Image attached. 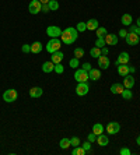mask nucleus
<instances>
[{"instance_id": "nucleus-1", "label": "nucleus", "mask_w": 140, "mask_h": 155, "mask_svg": "<svg viewBox=\"0 0 140 155\" xmlns=\"http://www.w3.org/2000/svg\"><path fill=\"white\" fill-rule=\"evenodd\" d=\"M77 36H79V31L73 27H69V28L63 29V32L60 35V41L66 45H72L73 42H76L77 39Z\"/></svg>"}, {"instance_id": "nucleus-2", "label": "nucleus", "mask_w": 140, "mask_h": 155, "mask_svg": "<svg viewBox=\"0 0 140 155\" xmlns=\"http://www.w3.org/2000/svg\"><path fill=\"white\" fill-rule=\"evenodd\" d=\"M60 46H62V41L59 38H50L48 41V45H46V51L49 53H55V52L60 51Z\"/></svg>"}, {"instance_id": "nucleus-3", "label": "nucleus", "mask_w": 140, "mask_h": 155, "mask_svg": "<svg viewBox=\"0 0 140 155\" xmlns=\"http://www.w3.org/2000/svg\"><path fill=\"white\" fill-rule=\"evenodd\" d=\"M74 78H76L77 83H87V81L90 80V77H88V71H86V70H83V69L76 70Z\"/></svg>"}, {"instance_id": "nucleus-4", "label": "nucleus", "mask_w": 140, "mask_h": 155, "mask_svg": "<svg viewBox=\"0 0 140 155\" xmlns=\"http://www.w3.org/2000/svg\"><path fill=\"white\" fill-rule=\"evenodd\" d=\"M17 98H18V92L15 90H6L3 92V99L6 102H14V101H17Z\"/></svg>"}, {"instance_id": "nucleus-5", "label": "nucleus", "mask_w": 140, "mask_h": 155, "mask_svg": "<svg viewBox=\"0 0 140 155\" xmlns=\"http://www.w3.org/2000/svg\"><path fill=\"white\" fill-rule=\"evenodd\" d=\"M62 32H63V31L56 25H49L46 28V34H48V36H50V38H60Z\"/></svg>"}, {"instance_id": "nucleus-6", "label": "nucleus", "mask_w": 140, "mask_h": 155, "mask_svg": "<svg viewBox=\"0 0 140 155\" xmlns=\"http://www.w3.org/2000/svg\"><path fill=\"white\" fill-rule=\"evenodd\" d=\"M125 39H126V42H128V45H130V46H136V45H139V42H140V36L135 32H128V35H126Z\"/></svg>"}, {"instance_id": "nucleus-7", "label": "nucleus", "mask_w": 140, "mask_h": 155, "mask_svg": "<svg viewBox=\"0 0 140 155\" xmlns=\"http://www.w3.org/2000/svg\"><path fill=\"white\" fill-rule=\"evenodd\" d=\"M88 91H90V87L87 83H79L77 87H76V94L79 95V97H84V95L88 94Z\"/></svg>"}, {"instance_id": "nucleus-8", "label": "nucleus", "mask_w": 140, "mask_h": 155, "mask_svg": "<svg viewBox=\"0 0 140 155\" xmlns=\"http://www.w3.org/2000/svg\"><path fill=\"white\" fill-rule=\"evenodd\" d=\"M41 8H42V3H41L39 0H32L28 6V10L31 14H38V13H41Z\"/></svg>"}, {"instance_id": "nucleus-9", "label": "nucleus", "mask_w": 140, "mask_h": 155, "mask_svg": "<svg viewBox=\"0 0 140 155\" xmlns=\"http://www.w3.org/2000/svg\"><path fill=\"white\" fill-rule=\"evenodd\" d=\"M121 130V124L118 122H109L107 124V133L108 134H118Z\"/></svg>"}, {"instance_id": "nucleus-10", "label": "nucleus", "mask_w": 140, "mask_h": 155, "mask_svg": "<svg viewBox=\"0 0 140 155\" xmlns=\"http://www.w3.org/2000/svg\"><path fill=\"white\" fill-rule=\"evenodd\" d=\"M129 59H130V56H129V53L128 52H122V53H119V56H118V59H116V66H119V64H128L129 63Z\"/></svg>"}, {"instance_id": "nucleus-11", "label": "nucleus", "mask_w": 140, "mask_h": 155, "mask_svg": "<svg viewBox=\"0 0 140 155\" xmlns=\"http://www.w3.org/2000/svg\"><path fill=\"white\" fill-rule=\"evenodd\" d=\"M104 39H105V43H107V45H111V46H115L116 43H118V36H116L115 34H107Z\"/></svg>"}, {"instance_id": "nucleus-12", "label": "nucleus", "mask_w": 140, "mask_h": 155, "mask_svg": "<svg viewBox=\"0 0 140 155\" xmlns=\"http://www.w3.org/2000/svg\"><path fill=\"white\" fill-rule=\"evenodd\" d=\"M133 85H135V77L130 76V74L123 77V87H125V88L130 90V88H133Z\"/></svg>"}, {"instance_id": "nucleus-13", "label": "nucleus", "mask_w": 140, "mask_h": 155, "mask_svg": "<svg viewBox=\"0 0 140 155\" xmlns=\"http://www.w3.org/2000/svg\"><path fill=\"white\" fill-rule=\"evenodd\" d=\"M98 66H100L101 69L107 70L108 67H109V59H108V56H104V54H101L100 58H98Z\"/></svg>"}, {"instance_id": "nucleus-14", "label": "nucleus", "mask_w": 140, "mask_h": 155, "mask_svg": "<svg viewBox=\"0 0 140 155\" xmlns=\"http://www.w3.org/2000/svg\"><path fill=\"white\" fill-rule=\"evenodd\" d=\"M123 90H125V87H123V84H119V83H115L111 85V92L115 95H121L123 92Z\"/></svg>"}, {"instance_id": "nucleus-15", "label": "nucleus", "mask_w": 140, "mask_h": 155, "mask_svg": "<svg viewBox=\"0 0 140 155\" xmlns=\"http://www.w3.org/2000/svg\"><path fill=\"white\" fill-rule=\"evenodd\" d=\"M55 70V63L52 60L49 61H45L42 64V71L43 73H46V74H49V73H52Z\"/></svg>"}, {"instance_id": "nucleus-16", "label": "nucleus", "mask_w": 140, "mask_h": 155, "mask_svg": "<svg viewBox=\"0 0 140 155\" xmlns=\"http://www.w3.org/2000/svg\"><path fill=\"white\" fill-rule=\"evenodd\" d=\"M63 58H65V54L62 53L60 51H58V52H55V53H52V56H50V60L53 61L55 64H58V63H62Z\"/></svg>"}, {"instance_id": "nucleus-17", "label": "nucleus", "mask_w": 140, "mask_h": 155, "mask_svg": "<svg viewBox=\"0 0 140 155\" xmlns=\"http://www.w3.org/2000/svg\"><path fill=\"white\" fill-rule=\"evenodd\" d=\"M42 94H43V91L39 87H32V88L29 90V97L31 98H39Z\"/></svg>"}, {"instance_id": "nucleus-18", "label": "nucleus", "mask_w": 140, "mask_h": 155, "mask_svg": "<svg viewBox=\"0 0 140 155\" xmlns=\"http://www.w3.org/2000/svg\"><path fill=\"white\" fill-rule=\"evenodd\" d=\"M118 74L122 77H126L128 74H130L129 71V66L128 64H119L118 66Z\"/></svg>"}, {"instance_id": "nucleus-19", "label": "nucleus", "mask_w": 140, "mask_h": 155, "mask_svg": "<svg viewBox=\"0 0 140 155\" xmlns=\"http://www.w3.org/2000/svg\"><path fill=\"white\" fill-rule=\"evenodd\" d=\"M86 24H87V29H88V31H95V29L100 27V24H98V21L95 20V18H91V20H88Z\"/></svg>"}, {"instance_id": "nucleus-20", "label": "nucleus", "mask_w": 140, "mask_h": 155, "mask_svg": "<svg viewBox=\"0 0 140 155\" xmlns=\"http://www.w3.org/2000/svg\"><path fill=\"white\" fill-rule=\"evenodd\" d=\"M88 77H90V80H93V81H97V80L101 78V71L98 69H91L90 71H88Z\"/></svg>"}, {"instance_id": "nucleus-21", "label": "nucleus", "mask_w": 140, "mask_h": 155, "mask_svg": "<svg viewBox=\"0 0 140 155\" xmlns=\"http://www.w3.org/2000/svg\"><path fill=\"white\" fill-rule=\"evenodd\" d=\"M97 143L101 147H105V145H108V143H109V138L102 133V134H100V136H97Z\"/></svg>"}, {"instance_id": "nucleus-22", "label": "nucleus", "mask_w": 140, "mask_h": 155, "mask_svg": "<svg viewBox=\"0 0 140 155\" xmlns=\"http://www.w3.org/2000/svg\"><path fill=\"white\" fill-rule=\"evenodd\" d=\"M132 21H133V18L130 14H123L122 18H121V22H122L123 25H128V27L132 25Z\"/></svg>"}, {"instance_id": "nucleus-23", "label": "nucleus", "mask_w": 140, "mask_h": 155, "mask_svg": "<svg viewBox=\"0 0 140 155\" xmlns=\"http://www.w3.org/2000/svg\"><path fill=\"white\" fill-rule=\"evenodd\" d=\"M93 133L95 134V136H100V134L104 133V126L101 124V123H95L93 126Z\"/></svg>"}, {"instance_id": "nucleus-24", "label": "nucleus", "mask_w": 140, "mask_h": 155, "mask_svg": "<svg viewBox=\"0 0 140 155\" xmlns=\"http://www.w3.org/2000/svg\"><path fill=\"white\" fill-rule=\"evenodd\" d=\"M41 51H42V43L41 42L31 43V52H32V53H39Z\"/></svg>"}, {"instance_id": "nucleus-25", "label": "nucleus", "mask_w": 140, "mask_h": 155, "mask_svg": "<svg viewBox=\"0 0 140 155\" xmlns=\"http://www.w3.org/2000/svg\"><path fill=\"white\" fill-rule=\"evenodd\" d=\"M121 95H122V98L125 99V101H129V99H132V98H133V92L130 90H128V88H125V90H123V92Z\"/></svg>"}, {"instance_id": "nucleus-26", "label": "nucleus", "mask_w": 140, "mask_h": 155, "mask_svg": "<svg viewBox=\"0 0 140 155\" xmlns=\"http://www.w3.org/2000/svg\"><path fill=\"white\" fill-rule=\"evenodd\" d=\"M95 32H97V38H105V35L108 34L104 27H98V28L95 29Z\"/></svg>"}, {"instance_id": "nucleus-27", "label": "nucleus", "mask_w": 140, "mask_h": 155, "mask_svg": "<svg viewBox=\"0 0 140 155\" xmlns=\"http://www.w3.org/2000/svg\"><path fill=\"white\" fill-rule=\"evenodd\" d=\"M72 154H73V155H86V150L79 145V147H74V148H73Z\"/></svg>"}, {"instance_id": "nucleus-28", "label": "nucleus", "mask_w": 140, "mask_h": 155, "mask_svg": "<svg viewBox=\"0 0 140 155\" xmlns=\"http://www.w3.org/2000/svg\"><path fill=\"white\" fill-rule=\"evenodd\" d=\"M90 54L93 56V58H100L101 56V49L100 48H97V46H94V48H91V51H90Z\"/></svg>"}, {"instance_id": "nucleus-29", "label": "nucleus", "mask_w": 140, "mask_h": 155, "mask_svg": "<svg viewBox=\"0 0 140 155\" xmlns=\"http://www.w3.org/2000/svg\"><path fill=\"white\" fill-rule=\"evenodd\" d=\"M60 148L62 150H66V148L70 147V138H62L60 140Z\"/></svg>"}, {"instance_id": "nucleus-30", "label": "nucleus", "mask_w": 140, "mask_h": 155, "mask_svg": "<svg viewBox=\"0 0 140 155\" xmlns=\"http://www.w3.org/2000/svg\"><path fill=\"white\" fill-rule=\"evenodd\" d=\"M48 6H49L50 11H55V10H58V8H59V3L56 2V0H49Z\"/></svg>"}, {"instance_id": "nucleus-31", "label": "nucleus", "mask_w": 140, "mask_h": 155, "mask_svg": "<svg viewBox=\"0 0 140 155\" xmlns=\"http://www.w3.org/2000/svg\"><path fill=\"white\" fill-rule=\"evenodd\" d=\"M84 56V49H81V48H76L74 49V58L80 59Z\"/></svg>"}, {"instance_id": "nucleus-32", "label": "nucleus", "mask_w": 140, "mask_h": 155, "mask_svg": "<svg viewBox=\"0 0 140 155\" xmlns=\"http://www.w3.org/2000/svg\"><path fill=\"white\" fill-rule=\"evenodd\" d=\"M55 73H58V74H63L65 73V67L62 66V63H58V64H55Z\"/></svg>"}, {"instance_id": "nucleus-33", "label": "nucleus", "mask_w": 140, "mask_h": 155, "mask_svg": "<svg viewBox=\"0 0 140 155\" xmlns=\"http://www.w3.org/2000/svg\"><path fill=\"white\" fill-rule=\"evenodd\" d=\"M69 66H70L72 69H77V67H79V59H77V58L70 59V61H69Z\"/></svg>"}, {"instance_id": "nucleus-34", "label": "nucleus", "mask_w": 140, "mask_h": 155, "mask_svg": "<svg viewBox=\"0 0 140 155\" xmlns=\"http://www.w3.org/2000/svg\"><path fill=\"white\" fill-rule=\"evenodd\" d=\"M105 45H107V43H105V39H104V38H97V41H95V46L100 48V49H102Z\"/></svg>"}, {"instance_id": "nucleus-35", "label": "nucleus", "mask_w": 140, "mask_h": 155, "mask_svg": "<svg viewBox=\"0 0 140 155\" xmlns=\"http://www.w3.org/2000/svg\"><path fill=\"white\" fill-rule=\"evenodd\" d=\"M76 29H77V31H79V32H84V31H86L87 29V24L86 22H79V24H77V27H76Z\"/></svg>"}, {"instance_id": "nucleus-36", "label": "nucleus", "mask_w": 140, "mask_h": 155, "mask_svg": "<svg viewBox=\"0 0 140 155\" xmlns=\"http://www.w3.org/2000/svg\"><path fill=\"white\" fill-rule=\"evenodd\" d=\"M70 145H72V147H79L80 145V138L79 137H72L70 138Z\"/></svg>"}, {"instance_id": "nucleus-37", "label": "nucleus", "mask_w": 140, "mask_h": 155, "mask_svg": "<svg viewBox=\"0 0 140 155\" xmlns=\"http://www.w3.org/2000/svg\"><path fill=\"white\" fill-rule=\"evenodd\" d=\"M91 145H93V143H90L88 140H87L86 143H83L81 147L84 148V150H86V154H87V151H91Z\"/></svg>"}, {"instance_id": "nucleus-38", "label": "nucleus", "mask_w": 140, "mask_h": 155, "mask_svg": "<svg viewBox=\"0 0 140 155\" xmlns=\"http://www.w3.org/2000/svg\"><path fill=\"white\" fill-rule=\"evenodd\" d=\"M129 32H135V34H137V35L140 36V27H137V25H130V31Z\"/></svg>"}, {"instance_id": "nucleus-39", "label": "nucleus", "mask_w": 140, "mask_h": 155, "mask_svg": "<svg viewBox=\"0 0 140 155\" xmlns=\"http://www.w3.org/2000/svg\"><path fill=\"white\" fill-rule=\"evenodd\" d=\"M21 51L24 52V53H29V52H31V45H28V43H25V45H22Z\"/></svg>"}, {"instance_id": "nucleus-40", "label": "nucleus", "mask_w": 140, "mask_h": 155, "mask_svg": "<svg viewBox=\"0 0 140 155\" xmlns=\"http://www.w3.org/2000/svg\"><path fill=\"white\" fill-rule=\"evenodd\" d=\"M119 154H121V155H130V154H132V151H130L129 148H122V150L119 151Z\"/></svg>"}, {"instance_id": "nucleus-41", "label": "nucleus", "mask_w": 140, "mask_h": 155, "mask_svg": "<svg viewBox=\"0 0 140 155\" xmlns=\"http://www.w3.org/2000/svg\"><path fill=\"white\" fill-rule=\"evenodd\" d=\"M81 69H83V70H86V71H90V70L93 69V67H91L90 63H84V64L81 66Z\"/></svg>"}, {"instance_id": "nucleus-42", "label": "nucleus", "mask_w": 140, "mask_h": 155, "mask_svg": "<svg viewBox=\"0 0 140 155\" xmlns=\"http://www.w3.org/2000/svg\"><path fill=\"white\" fill-rule=\"evenodd\" d=\"M88 141H90V143H94V141H97V136H95L94 133L88 134Z\"/></svg>"}, {"instance_id": "nucleus-43", "label": "nucleus", "mask_w": 140, "mask_h": 155, "mask_svg": "<svg viewBox=\"0 0 140 155\" xmlns=\"http://www.w3.org/2000/svg\"><path fill=\"white\" fill-rule=\"evenodd\" d=\"M41 11H42V13H49L50 8H49V6H48V3L46 4H42V8H41Z\"/></svg>"}, {"instance_id": "nucleus-44", "label": "nucleus", "mask_w": 140, "mask_h": 155, "mask_svg": "<svg viewBox=\"0 0 140 155\" xmlns=\"http://www.w3.org/2000/svg\"><path fill=\"white\" fill-rule=\"evenodd\" d=\"M119 36H121V38H126V35H128V32H126V29H121V31H119Z\"/></svg>"}, {"instance_id": "nucleus-45", "label": "nucleus", "mask_w": 140, "mask_h": 155, "mask_svg": "<svg viewBox=\"0 0 140 155\" xmlns=\"http://www.w3.org/2000/svg\"><path fill=\"white\" fill-rule=\"evenodd\" d=\"M108 52H109V51H108V48H102V49H101V54H104V56H107V54H108Z\"/></svg>"}, {"instance_id": "nucleus-46", "label": "nucleus", "mask_w": 140, "mask_h": 155, "mask_svg": "<svg viewBox=\"0 0 140 155\" xmlns=\"http://www.w3.org/2000/svg\"><path fill=\"white\" fill-rule=\"evenodd\" d=\"M129 71H130V74H132V73L136 71V69H135V67H132V66H129Z\"/></svg>"}, {"instance_id": "nucleus-47", "label": "nucleus", "mask_w": 140, "mask_h": 155, "mask_svg": "<svg viewBox=\"0 0 140 155\" xmlns=\"http://www.w3.org/2000/svg\"><path fill=\"white\" fill-rule=\"evenodd\" d=\"M39 2H41V3H42V4H46V3H49V0H39Z\"/></svg>"}, {"instance_id": "nucleus-48", "label": "nucleus", "mask_w": 140, "mask_h": 155, "mask_svg": "<svg viewBox=\"0 0 140 155\" xmlns=\"http://www.w3.org/2000/svg\"><path fill=\"white\" fill-rule=\"evenodd\" d=\"M136 143H137V145H140V136H137V138H136Z\"/></svg>"}, {"instance_id": "nucleus-49", "label": "nucleus", "mask_w": 140, "mask_h": 155, "mask_svg": "<svg viewBox=\"0 0 140 155\" xmlns=\"http://www.w3.org/2000/svg\"><path fill=\"white\" fill-rule=\"evenodd\" d=\"M137 27H140V17L137 18Z\"/></svg>"}]
</instances>
